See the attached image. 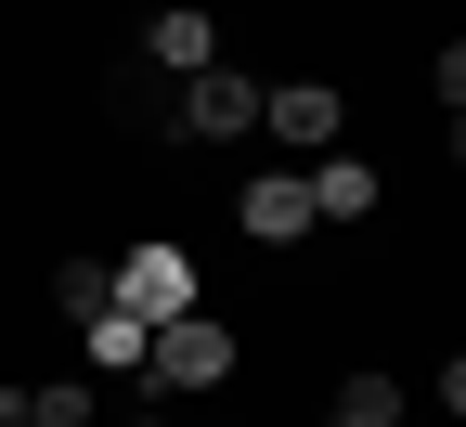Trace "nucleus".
<instances>
[{
  "label": "nucleus",
  "mask_w": 466,
  "mask_h": 427,
  "mask_svg": "<svg viewBox=\"0 0 466 427\" xmlns=\"http://www.w3.org/2000/svg\"><path fill=\"white\" fill-rule=\"evenodd\" d=\"M143 66H168V78L220 66V14H208V0H156V14H143Z\"/></svg>",
  "instance_id": "obj_5"
},
{
  "label": "nucleus",
  "mask_w": 466,
  "mask_h": 427,
  "mask_svg": "<svg viewBox=\"0 0 466 427\" xmlns=\"http://www.w3.org/2000/svg\"><path fill=\"white\" fill-rule=\"evenodd\" d=\"M78 350H91V376H143V324H130V311H91Z\"/></svg>",
  "instance_id": "obj_9"
},
{
  "label": "nucleus",
  "mask_w": 466,
  "mask_h": 427,
  "mask_svg": "<svg viewBox=\"0 0 466 427\" xmlns=\"http://www.w3.org/2000/svg\"><path fill=\"white\" fill-rule=\"evenodd\" d=\"M299 181H311V220H363V208H376V168L350 156V143H337V156H311Z\"/></svg>",
  "instance_id": "obj_7"
},
{
  "label": "nucleus",
  "mask_w": 466,
  "mask_h": 427,
  "mask_svg": "<svg viewBox=\"0 0 466 427\" xmlns=\"http://www.w3.org/2000/svg\"><path fill=\"white\" fill-rule=\"evenodd\" d=\"M337 78H259V130L272 143H299V156H337Z\"/></svg>",
  "instance_id": "obj_4"
},
{
  "label": "nucleus",
  "mask_w": 466,
  "mask_h": 427,
  "mask_svg": "<svg viewBox=\"0 0 466 427\" xmlns=\"http://www.w3.org/2000/svg\"><path fill=\"white\" fill-rule=\"evenodd\" d=\"M104 285H116V298H104V311H130L143 337H156V324H182V311H195V298H208V285H195V247H168V233H156V247H130V259H116V272H104Z\"/></svg>",
  "instance_id": "obj_2"
},
{
  "label": "nucleus",
  "mask_w": 466,
  "mask_h": 427,
  "mask_svg": "<svg viewBox=\"0 0 466 427\" xmlns=\"http://www.w3.org/2000/svg\"><path fill=\"white\" fill-rule=\"evenodd\" d=\"M143 389H156V402H195V389H233V324L208 311V298H195L182 324H156V337H143Z\"/></svg>",
  "instance_id": "obj_1"
},
{
  "label": "nucleus",
  "mask_w": 466,
  "mask_h": 427,
  "mask_svg": "<svg viewBox=\"0 0 466 427\" xmlns=\"http://www.w3.org/2000/svg\"><path fill=\"white\" fill-rule=\"evenodd\" d=\"M104 298H116V285H104V259H52V311H78V324H91Z\"/></svg>",
  "instance_id": "obj_11"
},
{
  "label": "nucleus",
  "mask_w": 466,
  "mask_h": 427,
  "mask_svg": "<svg viewBox=\"0 0 466 427\" xmlns=\"http://www.w3.org/2000/svg\"><path fill=\"white\" fill-rule=\"evenodd\" d=\"M168 130H182V143H247L259 130V78L247 66H195L182 104H168Z\"/></svg>",
  "instance_id": "obj_3"
},
{
  "label": "nucleus",
  "mask_w": 466,
  "mask_h": 427,
  "mask_svg": "<svg viewBox=\"0 0 466 427\" xmlns=\"http://www.w3.org/2000/svg\"><path fill=\"white\" fill-rule=\"evenodd\" d=\"M0 427H91V376H39L0 402Z\"/></svg>",
  "instance_id": "obj_8"
},
{
  "label": "nucleus",
  "mask_w": 466,
  "mask_h": 427,
  "mask_svg": "<svg viewBox=\"0 0 466 427\" xmlns=\"http://www.w3.org/2000/svg\"><path fill=\"white\" fill-rule=\"evenodd\" d=\"M116 427H182V402H130V414H116Z\"/></svg>",
  "instance_id": "obj_12"
},
{
  "label": "nucleus",
  "mask_w": 466,
  "mask_h": 427,
  "mask_svg": "<svg viewBox=\"0 0 466 427\" xmlns=\"http://www.w3.org/2000/svg\"><path fill=\"white\" fill-rule=\"evenodd\" d=\"M233 220H247V247H299V233H311V181H299V168H259Z\"/></svg>",
  "instance_id": "obj_6"
},
{
  "label": "nucleus",
  "mask_w": 466,
  "mask_h": 427,
  "mask_svg": "<svg viewBox=\"0 0 466 427\" xmlns=\"http://www.w3.org/2000/svg\"><path fill=\"white\" fill-rule=\"evenodd\" d=\"M337 427H401V376H376V362L337 376Z\"/></svg>",
  "instance_id": "obj_10"
}]
</instances>
